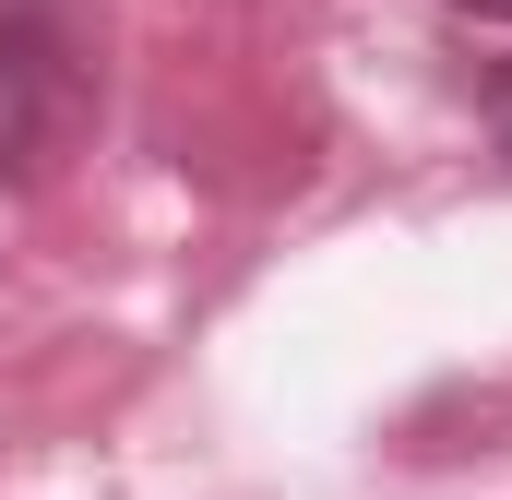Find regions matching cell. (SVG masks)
I'll list each match as a JSON object with an SVG mask.
<instances>
[{"mask_svg":"<svg viewBox=\"0 0 512 500\" xmlns=\"http://www.w3.org/2000/svg\"><path fill=\"white\" fill-rule=\"evenodd\" d=\"M36 120H48V36L24 12H0V167H24Z\"/></svg>","mask_w":512,"mask_h":500,"instance_id":"1","label":"cell"},{"mask_svg":"<svg viewBox=\"0 0 512 500\" xmlns=\"http://www.w3.org/2000/svg\"><path fill=\"white\" fill-rule=\"evenodd\" d=\"M489 120H501V143H512V72H501V84H489Z\"/></svg>","mask_w":512,"mask_h":500,"instance_id":"2","label":"cell"},{"mask_svg":"<svg viewBox=\"0 0 512 500\" xmlns=\"http://www.w3.org/2000/svg\"><path fill=\"white\" fill-rule=\"evenodd\" d=\"M453 12H477V24H512V0H453Z\"/></svg>","mask_w":512,"mask_h":500,"instance_id":"3","label":"cell"}]
</instances>
